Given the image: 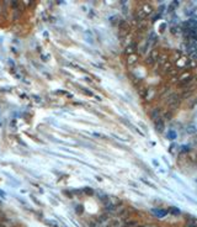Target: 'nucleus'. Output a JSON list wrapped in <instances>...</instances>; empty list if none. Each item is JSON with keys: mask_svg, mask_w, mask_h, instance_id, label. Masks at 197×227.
<instances>
[{"mask_svg": "<svg viewBox=\"0 0 197 227\" xmlns=\"http://www.w3.org/2000/svg\"><path fill=\"white\" fill-rule=\"evenodd\" d=\"M137 61H138V56H137L136 53L127 56V63L128 64H134Z\"/></svg>", "mask_w": 197, "mask_h": 227, "instance_id": "39448f33", "label": "nucleus"}, {"mask_svg": "<svg viewBox=\"0 0 197 227\" xmlns=\"http://www.w3.org/2000/svg\"><path fill=\"white\" fill-rule=\"evenodd\" d=\"M136 49H137V43H136V42L130 43V45H127V46H126V48H125V53H126L127 56L133 54V53L136 52Z\"/></svg>", "mask_w": 197, "mask_h": 227, "instance_id": "f257e3e1", "label": "nucleus"}, {"mask_svg": "<svg viewBox=\"0 0 197 227\" xmlns=\"http://www.w3.org/2000/svg\"><path fill=\"white\" fill-rule=\"evenodd\" d=\"M139 94H140V96H145L147 90H145V89H143V88H140V89H139Z\"/></svg>", "mask_w": 197, "mask_h": 227, "instance_id": "9b49d317", "label": "nucleus"}, {"mask_svg": "<svg viewBox=\"0 0 197 227\" xmlns=\"http://www.w3.org/2000/svg\"><path fill=\"white\" fill-rule=\"evenodd\" d=\"M24 4H25V5H30L31 1H24Z\"/></svg>", "mask_w": 197, "mask_h": 227, "instance_id": "f3484780", "label": "nucleus"}, {"mask_svg": "<svg viewBox=\"0 0 197 227\" xmlns=\"http://www.w3.org/2000/svg\"><path fill=\"white\" fill-rule=\"evenodd\" d=\"M159 114H160V110H159V109H155L153 112H152V119L154 120V121L159 119Z\"/></svg>", "mask_w": 197, "mask_h": 227, "instance_id": "0eeeda50", "label": "nucleus"}, {"mask_svg": "<svg viewBox=\"0 0 197 227\" xmlns=\"http://www.w3.org/2000/svg\"><path fill=\"white\" fill-rule=\"evenodd\" d=\"M153 163H154V165H155V167H159V163H158L157 160H153Z\"/></svg>", "mask_w": 197, "mask_h": 227, "instance_id": "dca6fc26", "label": "nucleus"}, {"mask_svg": "<svg viewBox=\"0 0 197 227\" xmlns=\"http://www.w3.org/2000/svg\"><path fill=\"white\" fill-rule=\"evenodd\" d=\"M164 128H165V125H164V121L162 119H158V120H155V130L159 132V133H162L163 131H164Z\"/></svg>", "mask_w": 197, "mask_h": 227, "instance_id": "f03ea898", "label": "nucleus"}, {"mask_svg": "<svg viewBox=\"0 0 197 227\" xmlns=\"http://www.w3.org/2000/svg\"><path fill=\"white\" fill-rule=\"evenodd\" d=\"M174 137H175V133H174V132L169 133V138H174Z\"/></svg>", "mask_w": 197, "mask_h": 227, "instance_id": "4468645a", "label": "nucleus"}, {"mask_svg": "<svg viewBox=\"0 0 197 227\" xmlns=\"http://www.w3.org/2000/svg\"><path fill=\"white\" fill-rule=\"evenodd\" d=\"M149 57L153 59V61L155 62V61H158V57H159V53H158V51L157 49H153L152 52H150V54H149Z\"/></svg>", "mask_w": 197, "mask_h": 227, "instance_id": "423d86ee", "label": "nucleus"}, {"mask_svg": "<svg viewBox=\"0 0 197 227\" xmlns=\"http://www.w3.org/2000/svg\"><path fill=\"white\" fill-rule=\"evenodd\" d=\"M5 195H6V194L4 193V191L1 190V189H0V198H5Z\"/></svg>", "mask_w": 197, "mask_h": 227, "instance_id": "ddd939ff", "label": "nucleus"}, {"mask_svg": "<svg viewBox=\"0 0 197 227\" xmlns=\"http://www.w3.org/2000/svg\"><path fill=\"white\" fill-rule=\"evenodd\" d=\"M153 212H158V214H155V215H158V216H164V215H165V212H166V211H162V210H153Z\"/></svg>", "mask_w": 197, "mask_h": 227, "instance_id": "9d476101", "label": "nucleus"}, {"mask_svg": "<svg viewBox=\"0 0 197 227\" xmlns=\"http://www.w3.org/2000/svg\"><path fill=\"white\" fill-rule=\"evenodd\" d=\"M145 17H147V15L144 14V11L139 8L138 10L136 11V19H137L138 21H143V20H145Z\"/></svg>", "mask_w": 197, "mask_h": 227, "instance_id": "7ed1b4c3", "label": "nucleus"}, {"mask_svg": "<svg viewBox=\"0 0 197 227\" xmlns=\"http://www.w3.org/2000/svg\"><path fill=\"white\" fill-rule=\"evenodd\" d=\"M19 15H20V11H15V12H14V19H17V17H19Z\"/></svg>", "mask_w": 197, "mask_h": 227, "instance_id": "f8f14e48", "label": "nucleus"}, {"mask_svg": "<svg viewBox=\"0 0 197 227\" xmlns=\"http://www.w3.org/2000/svg\"><path fill=\"white\" fill-rule=\"evenodd\" d=\"M85 93H88V94H89V95H93V93H91L90 90H88V89H85Z\"/></svg>", "mask_w": 197, "mask_h": 227, "instance_id": "2eb2a0df", "label": "nucleus"}, {"mask_svg": "<svg viewBox=\"0 0 197 227\" xmlns=\"http://www.w3.org/2000/svg\"><path fill=\"white\" fill-rule=\"evenodd\" d=\"M172 67H171V63H164L163 64V72H168L169 73V71H170Z\"/></svg>", "mask_w": 197, "mask_h": 227, "instance_id": "6e6552de", "label": "nucleus"}, {"mask_svg": "<svg viewBox=\"0 0 197 227\" xmlns=\"http://www.w3.org/2000/svg\"><path fill=\"white\" fill-rule=\"evenodd\" d=\"M169 212H171L172 215H179L180 214V210L179 209H176V207H169V210H168Z\"/></svg>", "mask_w": 197, "mask_h": 227, "instance_id": "1a4fd4ad", "label": "nucleus"}, {"mask_svg": "<svg viewBox=\"0 0 197 227\" xmlns=\"http://www.w3.org/2000/svg\"><path fill=\"white\" fill-rule=\"evenodd\" d=\"M140 9L144 11V14H145L147 16H148V15H150V14L153 12V6L150 5V4H144V5L142 6Z\"/></svg>", "mask_w": 197, "mask_h": 227, "instance_id": "20e7f679", "label": "nucleus"}]
</instances>
